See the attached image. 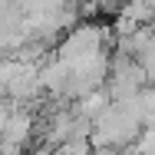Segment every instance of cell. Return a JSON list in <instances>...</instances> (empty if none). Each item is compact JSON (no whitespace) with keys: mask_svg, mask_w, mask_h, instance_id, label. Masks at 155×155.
Wrapping results in <instances>:
<instances>
[{"mask_svg":"<svg viewBox=\"0 0 155 155\" xmlns=\"http://www.w3.org/2000/svg\"><path fill=\"white\" fill-rule=\"evenodd\" d=\"M119 17L129 20L132 27H149L155 20V7H152V0H122L119 3Z\"/></svg>","mask_w":155,"mask_h":155,"instance_id":"cell-1","label":"cell"}]
</instances>
